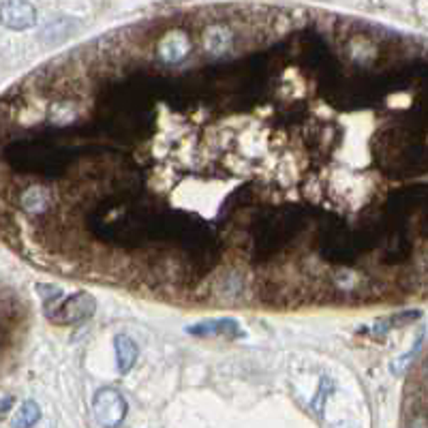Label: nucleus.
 <instances>
[{"instance_id": "obj_1", "label": "nucleus", "mask_w": 428, "mask_h": 428, "mask_svg": "<svg viewBox=\"0 0 428 428\" xmlns=\"http://www.w3.org/2000/svg\"><path fill=\"white\" fill-rule=\"evenodd\" d=\"M199 9L75 61L93 129L95 272L206 302L377 296L381 33L296 9ZM379 240V238H377Z\"/></svg>"}, {"instance_id": "obj_2", "label": "nucleus", "mask_w": 428, "mask_h": 428, "mask_svg": "<svg viewBox=\"0 0 428 428\" xmlns=\"http://www.w3.org/2000/svg\"><path fill=\"white\" fill-rule=\"evenodd\" d=\"M93 411L103 428H118L127 417V400L116 390H99L93 400Z\"/></svg>"}, {"instance_id": "obj_3", "label": "nucleus", "mask_w": 428, "mask_h": 428, "mask_svg": "<svg viewBox=\"0 0 428 428\" xmlns=\"http://www.w3.org/2000/svg\"><path fill=\"white\" fill-rule=\"evenodd\" d=\"M97 308V302L90 293L86 291H80L71 298H67L58 310L52 315V321L56 323H80V321H86L88 317H93Z\"/></svg>"}, {"instance_id": "obj_4", "label": "nucleus", "mask_w": 428, "mask_h": 428, "mask_svg": "<svg viewBox=\"0 0 428 428\" xmlns=\"http://www.w3.org/2000/svg\"><path fill=\"white\" fill-rule=\"evenodd\" d=\"M0 22L11 31H26L37 24V9L31 3H3L0 5Z\"/></svg>"}, {"instance_id": "obj_5", "label": "nucleus", "mask_w": 428, "mask_h": 428, "mask_svg": "<svg viewBox=\"0 0 428 428\" xmlns=\"http://www.w3.org/2000/svg\"><path fill=\"white\" fill-rule=\"evenodd\" d=\"M137 360V345L133 338L129 336H118L116 338V364H118V372L127 375L133 364Z\"/></svg>"}, {"instance_id": "obj_6", "label": "nucleus", "mask_w": 428, "mask_h": 428, "mask_svg": "<svg viewBox=\"0 0 428 428\" xmlns=\"http://www.w3.org/2000/svg\"><path fill=\"white\" fill-rule=\"evenodd\" d=\"M193 334H221V336H242L238 323L234 319H214L199 323L191 330Z\"/></svg>"}, {"instance_id": "obj_7", "label": "nucleus", "mask_w": 428, "mask_h": 428, "mask_svg": "<svg viewBox=\"0 0 428 428\" xmlns=\"http://www.w3.org/2000/svg\"><path fill=\"white\" fill-rule=\"evenodd\" d=\"M41 417V409L35 400H26L20 404L16 417H14V428H31L39 422Z\"/></svg>"}]
</instances>
